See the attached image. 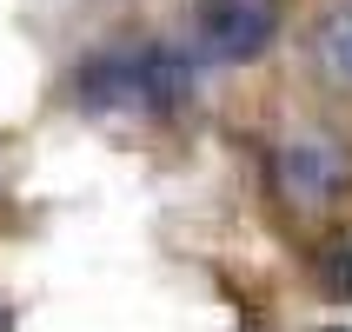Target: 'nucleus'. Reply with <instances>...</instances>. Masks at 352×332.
<instances>
[{
	"mask_svg": "<svg viewBox=\"0 0 352 332\" xmlns=\"http://www.w3.org/2000/svg\"><path fill=\"white\" fill-rule=\"evenodd\" d=\"M199 34L219 60H259L279 34V0H199Z\"/></svg>",
	"mask_w": 352,
	"mask_h": 332,
	"instance_id": "obj_1",
	"label": "nucleus"
},
{
	"mask_svg": "<svg viewBox=\"0 0 352 332\" xmlns=\"http://www.w3.org/2000/svg\"><path fill=\"white\" fill-rule=\"evenodd\" d=\"M346 179H352V159H346V146L333 133H299V140L279 146V186L299 206H326Z\"/></svg>",
	"mask_w": 352,
	"mask_h": 332,
	"instance_id": "obj_2",
	"label": "nucleus"
},
{
	"mask_svg": "<svg viewBox=\"0 0 352 332\" xmlns=\"http://www.w3.org/2000/svg\"><path fill=\"white\" fill-rule=\"evenodd\" d=\"M80 100L94 113H113V107H140L146 100V54H100L80 67Z\"/></svg>",
	"mask_w": 352,
	"mask_h": 332,
	"instance_id": "obj_3",
	"label": "nucleus"
},
{
	"mask_svg": "<svg viewBox=\"0 0 352 332\" xmlns=\"http://www.w3.org/2000/svg\"><path fill=\"white\" fill-rule=\"evenodd\" d=\"M186 100H193V60L179 47H146V107L179 113Z\"/></svg>",
	"mask_w": 352,
	"mask_h": 332,
	"instance_id": "obj_4",
	"label": "nucleus"
},
{
	"mask_svg": "<svg viewBox=\"0 0 352 332\" xmlns=\"http://www.w3.org/2000/svg\"><path fill=\"white\" fill-rule=\"evenodd\" d=\"M319 60H326V74H333V80L352 87V7H339V14L319 27Z\"/></svg>",
	"mask_w": 352,
	"mask_h": 332,
	"instance_id": "obj_5",
	"label": "nucleus"
},
{
	"mask_svg": "<svg viewBox=\"0 0 352 332\" xmlns=\"http://www.w3.org/2000/svg\"><path fill=\"white\" fill-rule=\"evenodd\" d=\"M319 279H326L333 293H346V299H352V239H333V246L319 253Z\"/></svg>",
	"mask_w": 352,
	"mask_h": 332,
	"instance_id": "obj_6",
	"label": "nucleus"
},
{
	"mask_svg": "<svg viewBox=\"0 0 352 332\" xmlns=\"http://www.w3.org/2000/svg\"><path fill=\"white\" fill-rule=\"evenodd\" d=\"M333 332H346V326H333Z\"/></svg>",
	"mask_w": 352,
	"mask_h": 332,
	"instance_id": "obj_7",
	"label": "nucleus"
}]
</instances>
